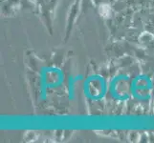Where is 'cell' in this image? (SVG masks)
Listing matches in <instances>:
<instances>
[{
	"label": "cell",
	"mask_w": 154,
	"mask_h": 143,
	"mask_svg": "<svg viewBox=\"0 0 154 143\" xmlns=\"http://www.w3.org/2000/svg\"><path fill=\"white\" fill-rule=\"evenodd\" d=\"M105 82L99 76H90L84 83V94L92 100H99L105 94Z\"/></svg>",
	"instance_id": "6da1fadb"
},
{
	"label": "cell",
	"mask_w": 154,
	"mask_h": 143,
	"mask_svg": "<svg viewBox=\"0 0 154 143\" xmlns=\"http://www.w3.org/2000/svg\"><path fill=\"white\" fill-rule=\"evenodd\" d=\"M129 78L125 76H116L110 86L111 94L116 99L125 100L129 97V92H131V84L129 86Z\"/></svg>",
	"instance_id": "7a4b0ae2"
},
{
	"label": "cell",
	"mask_w": 154,
	"mask_h": 143,
	"mask_svg": "<svg viewBox=\"0 0 154 143\" xmlns=\"http://www.w3.org/2000/svg\"><path fill=\"white\" fill-rule=\"evenodd\" d=\"M151 90V81L146 76H137L131 82V94L139 100H146L149 98Z\"/></svg>",
	"instance_id": "3957f363"
}]
</instances>
